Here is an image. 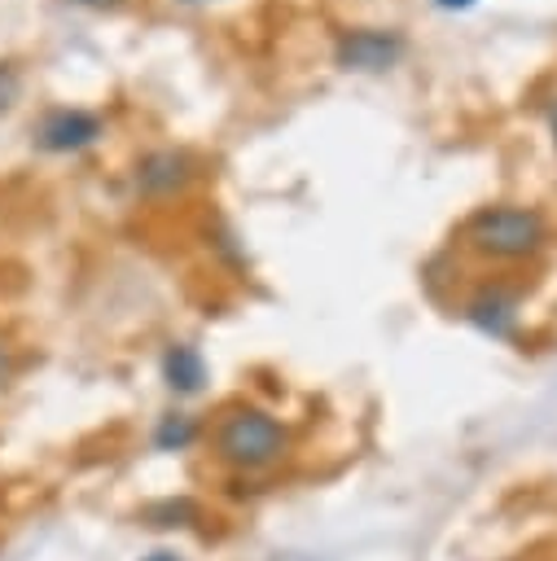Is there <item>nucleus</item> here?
<instances>
[{"mask_svg":"<svg viewBox=\"0 0 557 561\" xmlns=\"http://www.w3.org/2000/svg\"><path fill=\"white\" fill-rule=\"evenodd\" d=\"M285 451H289V430L254 403H241V408L224 412V421L215 425V456L232 469L254 473V469L276 465Z\"/></svg>","mask_w":557,"mask_h":561,"instance_id":"f257e3e1","label":"nucleus"},{"mask_svg":"<svg viewBox=\"0 0 557 561\" xmlns=\"http://www.w3.org/2000/svg\"><path fill=\"white\" fill-rule=\"evenodd\" d=\"M465 241L487 259H531L548 241V224L535 206H482L465 224Z\"/></svg>","mask_w":557,"mask_h":561,"instance_id":"f03ea898","label":"nucleus"},{"mask_svg":"<svg viewBox=\"0 0 557 561\" xmlns=\"http://www.w3.org/2000/svg\"><path fill=\"white\" fill-rule=\"evenodd\" d=\"M96 136H101V118H96L92 110L57 105V110H48V114L35 123V145L48 149V153H75V149H88Z\"/></svg>","mask_w":557,"mask_h":561,"instance_id":"7ed1b4c3","label":"nucleus"},{"mask_svg":"<svg viewBox=\"0 0 557 561\" xmlns=\"http://www.w3.org/2000/svg\"><path fill=\"white\" fill-rule=\"evenodd\" d=\"M403 57V39L395 31H346L338 39V66L346 70H386Z\"/></svg>","mask_w":557,"mask_h":561,"instance_id":"20e7f679","label":"nucleus"},{"mask_svg":"<svg viewBox=\"0 0 557 561\" xmlns=\"http://www.w3.org/2000/svg\"><path fill=\"white\" fill-rule=\"evenodd\" d=\"M162 377H167V386H171L175 394H197L202 381H206V359H202V351L189 346V342L167 346V355H162Z\"/></svg>","mask_w":557,"mask_h":561,"instance_id":"39448f33","label":"nucleus"},{"mask_svg":"<svg viewBox=\"0 0 557 561\" xmlns=\"http://www.w3.org/2000/svg\"><path fill=\"white\" fill-rule=\"evenodd\" d=\"M513 316H518V298H509L504 289H482L474 302H469V320L496 337H504L513 329Z\"/></svg>","mask_w":557,"mask_h":561,"instance_id":"423d86ee","label":"nucleus"},{"mask_svg":"<svg viewBox=\"0 0 557 561\" xmlns=\"http://www.w3.org/2000/svg\"><path fill=\"white\" fill-rule=\"evenodd\" d=\"M136 171H140V175H136L140 188H149V193H171V188H180V184L189 180L184 153H149Z\"/></svg>","mask_w":557,"mask_h":561,"instance_id":"0eeeda50","label":"nucleus"},{"mask_svg":"<svg viewBox=\"0 0 557 561\" xmlns=\"http://www.w3.org/2000/svg\"><path fill=\"white\" fill-rule=\"evenodd\" d=\"M197 438V425L184 416V412H171V416H162V425L154 430V443L162 447V451H180V447H189Z\"/></svg>","mask_w":557,"mask_h":561,"instance_id":"6e6552de","label":"nucleus"},{"mask_svg":"<svg viewBox=\"0 0 557 561\" xmlns=\"http://www.w3.org/2000/svg\"><path fill=\"white\" fill-rule=\"evenodd\" d=\"M18 92H22V75H18L9 61H0V114L18 101Z\"/></svg>","mask_w":557,"mask_h":561,"instance_id":"1a4fd4ad","label":"nucleus"},{"mask_svg":"<svg viewBox=\"0 0 557 561\" xmlns=\"http://www.w3.org/2000/svg\"><path fill=\"white\" fill-rule=\"evenodd\" d=\"M439 9H447V13H461V9H474L478 0H434Z\"/></svg>","mask_w":557,"mask_h":561,"instance_id":"9d476101","label":"nucleus"},{"mask_svg":"<svg viewBox=\"0 0 557 561\" xmlns=\"http://www.w3.org/2000/svg\"><path fill=\"white\" fill-rule=\"evenodd\" d=\"M145 561H180V557H175V552H149Z\"/></svg>","mask_w":557,"mask_h":561,"instance_id":"9b49d317","label":"nucleus"},{"mask_svg":"<svg viewBox=\"0 0 557 561\" xmlns=\"http://www.w3.org/2000/svg\"><path fill=\"white\" fill-rule=\"evenodd\" d=\"M79 4H96V9H105V4H118V0H79Z\"/></svg>","mask_w":557,"mask_h":561,"instance_id":"f8f14e48","label":"nucleus"},{"mask_svg":"<svg viewBox=\"0 0 557 561\" xmlns=\"http://www.w3.org/2000/svg\"><path fill=\"white\" fill-rule=\"evenodd\" d=\"M0 381H4V351H0Z\"/></svg>","mask_w":557,"mask_h":561,"instance_id":"ddd939ff","label":"nucleus"},{"mask_svg":"<svg viewBox=\"0 0 557 561\" xmlns=\"http://www.w3.org/2000/svg\"><path fill=\"white\" fill-rule=\"evenodd\" d=\"M189 4H193V0H189Z\"/></svg>","mask_w":557,"mask_h":561,"instance_id":"4468645a","label":"nucleus"}]
</instances>
